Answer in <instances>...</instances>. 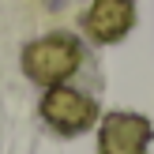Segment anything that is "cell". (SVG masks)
I'll return each mask as SVG.
<instances>
[{
    "label": "cell",
    "mask_w": 154,
    "mask_h": 154,
    "mask_svg": "<svg viewBox=\"0 0 154 154\" xmlns=\"http://www.w3.org/2000/svg\"><path fill=\"white\" fill-rule=\"evenodd\" d=\"M79 60H83V45L72 34H45L23 49V72L42 87H57L79 68Z\"/></svg>",
    "instance_id": "obj_1"
},
{
    "label": "cell",
    "mask_w": 154,
    "mask_h": 154,
    "mask_svg": "<svg viewBox=\"0 0 154 154\" xmlns=\"http://www.w3.org/2000/svg\"><path fill=\"white\" fill-rule=\"evenodd\" d=\"M94 117H98V105L90 102L83 90H75V87L57 83V87H49L45 98H42V120L53 132H60V135L87 132V128L94 124Z\"/></svg>",
    "instance_id": "obj_2"
},
{
    "label": "cell",
    "mask_w": 154,
    "mask_h": 154,
    "mask_svg": "<svg viewBox=\"0 0 154 154\" xmlns=\"http://www.w3.org/2000/svg\"><path fill=\"white\" fill-rule=\"evenodd\" d=\"M154 128L139 113H109L98 132V154H147Z\"/></svg>",
    "instance_id": "obj_3"
},
{
    "label": "cell",
    "mask_w": 154,
    "mask_h": 154,
    "mask_svg": "<svg viewBox=\"0 0 154 154\" xmlns=\"http://www.w3.org/2000/svg\"><path fill=\"white\" fill-rule=\"evenodd\" d=\"M83 26L102 45L120 42V38L135 26V4L132 0H94V4L87 8V15H83Z\"/></svg>",
    "instance_id": "obj_4"
}]
</instances>
